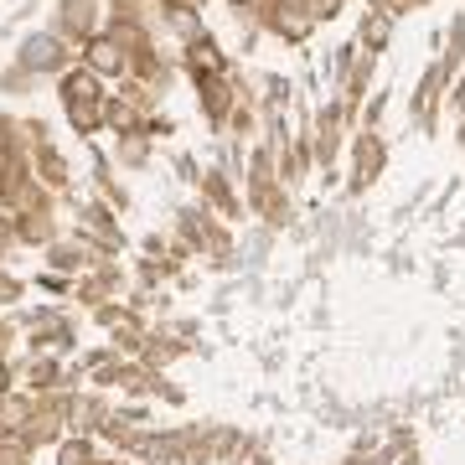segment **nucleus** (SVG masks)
Here are the masks:
<instances>
[{
  "label": "nucleus",
  "instance_id": "obj_1",
  "mask_svg": "<svg viewBox=\"0 0 465 465\" xmlns=\"http://www.w3.org/2000/svg\"><path fill=\"white\" fill-rule=\"evenodd\" d=\"M84 57H88L94 73H119V67H124V52H119V42H109V36H94Z\"/></svg>",
  "mask_w": 465,
  "mask_h": 465
},
{
  "label": "nucleus",
  "instance_id": "obj_2",
  "mask_svg": "<svg viewBox=\"0 0 465 465\" xmlns=\"http://www.w3.org/2000/svg\"><path fill=\"white\" fill-rule=\"evenodd\" d=\"M57 63H63V57H57V42H52V36H32V42H26V67L52 73Z\"/></svg>",
  "mask_w": 465,
  "mask_h": 465
},
{
  "label": "nucleus",
  "instance_id": "obj_3",
  "mask_svg": "<svg viewBox=\"0 0 465 465\" xmlns=\"http://www.w3.org/2000/svg\"><path fill=\"white\" fill-rule=\"evenodd\" d=\"M63 465H88V450L84 445H63Z\"/></svg>",
  "mask_w": 465,
  "mask_h": 465
},
{
  "label": "nucleus",
  "instance_id": "obj_4",
  "mask_svg": "<svg viewBox=\"0 0 465 465\" xmlns=\"http://www.w3.org/2000/svg\"><path fill=\"white\" fill-rule=\"evenodd\" d=\"M5 388H11V372H5V362H0V399H5Z\"/></svg>",
  "mask_w": 465,
  "mask_h": 465
},
{
  "label": "nucleus",
  "instance_id": "obj_5",
  "mask_svg": "<svg viewBox=\"0 0 465 465\" xmlns=\"http://www.w3.org/2000/svg\"><path fill=\"white\" fill-rule=\"evenodd\" d=\"M0 238H5V223H0Z\"/></svg>",
  "mask_w": 465,
  "mask_h": 465
}]
</instances>
